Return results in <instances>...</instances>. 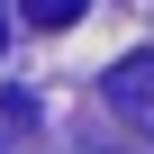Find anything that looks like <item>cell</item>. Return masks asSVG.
I'll return each instance as SVG.
<instances>
[{
    "label": "cell",
    "mask_w": 154,
    "mask_h": 154,
    "mask_svg": "<svg viewBox=\"0 0 154 154\" xmlns=\"http://www.w3.org/2000/svg\"><path fill=\"white\" fill-rule=\"evenodd\" d=\"M100 100H109V109H118L127 127H145V136H154V45H145V54H118V63H109Z\"/></svg>",
    "instance_id": "1"
},
{
    "label": "cell",
    "mask_w": 154,
    "mask_h": 154,
    "mask_svg": "<svg viewBox=\"0 0 154 154\" xmlns=\"http://www.w3.org/2000/svg\"><path fill=\"white\" fill-rule=\"evenodd\" d=\"M18 9H27V27H72L82 0H18Z\"/></svg>",
    "instance_id": "2"
},
{
    "label": "cell",
    "mask_w": 154,
    "mask_h": 154,
    "mask_svg": "<svg viewBox=\"0 0 154 154\" xmlns=\"http://www.w3.org/2000/svg\"><path fill=\"white\" fill-rule=\"evenodd\" d=\"M9 36H18V27H9V0H0V45H9Z\"/></svg>",
    "instance_id": "3"
}]
</instances>
